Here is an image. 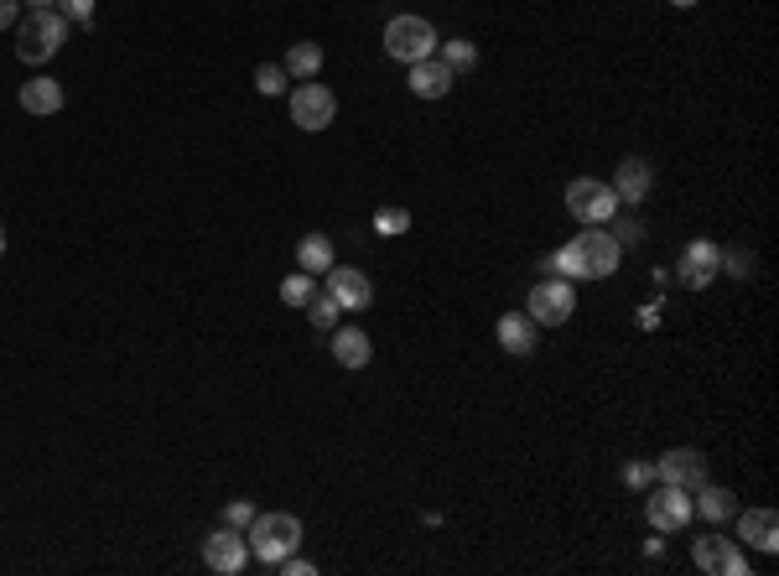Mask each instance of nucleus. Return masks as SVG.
Here are the masks:
<instances>
[{
    "mask_svg": "<svg viewBox=\"0 0 779 576\" xmlns=\"http://www.w3.org/2000/svg\"><path fill=\"white\" fill-rule=\"evenodd\" d=\"M623 260V244L614 234H603V229H582L577 239H566L557 255L546 260V270H557L566 280H603L614 276Z\"/></svg>",
    "mask_w": 779,
    "mask_h": 576,
    "instance_id": "f257e3e1",
    "label": "nucleus"
},
{
    "mask_svg": "<svg viewBox=\"0 0 779 576\" xmlns=\"http://www.w3.org/2000/svg\"><path fill=\"white\" fill-rule=\"evenodd\" d=\"M62 42H68V21H62V11H53V5L16 21V58L32 62V68H42L47 58H58Z\"/></svg>",
    "mask_w": 779,
    "mask_h": 576,
    "instance_id": "f03ea898",
    "label": "nucleus"
},
{
    "mask_svg": "<svg viewBox=\"0 0 779 576\" xmlns=\"http://www.w3.org/2000/svg\"><path fill=\"white\" fill-rule=\"evenodd\" d=\"M250 556L260 561V566H276L280 556H291L301 545V519L286 515V509H271V515H255L250 519Z\"/></svg>",
    "mask_w": 779,
    "mask_h": 576,
    "instance_id": "7ed1b4c3",
    "label": "nucleus"
},
{
    "mask_svg": "<svg viewBox=\"0 0 779 576\" xmlns=\"http://www.w3.org/2000/svg\"><path fill=\"white\" fill-rule=\"evenodd\" d=\"M644 519L655 525L660 535H676V530H686L691 525V515H697V504H691V494L686 488H676V483H650L644 488Z\"/></svg>",
    "mask_w": 779,
    "mask_h": 576,
    "instance_id": "20e7f679",
    "label": "nucleus"
},
{
    "mask_svg": "<svg viewBox=\"0 0 779 576\" xmlns=\"http://www.w3.org/2000/svg\"><path fill=\"white\" fill-rule=\"evenodd\" d=\"M566 214L577 223H587V229H603V223L619 214V198H614V187L598 177H577L572 187H566Z\"/></svg>",
    "mask_w": 779,
    "mask_h": 576,
    "instance_id": "39448f33",
    "label": "nucleus"
},
{
    "mask_svg": "<svg viewBox=\"0 0 779 576\" xmlns=\"http://www.w3.org/2000/svg\"><path fill=\"white\" fill-rule=\"evenodd\" d=\"M385 53L396 62H421L437 53V32L426 16H396L385 26Z\"/></svg>",
    "mask_w": 779,
    "mask_h": 576,
    "instance_id": "423d86ee",
    "label": "nucleus"
},
{
    "mask_svg": "<svg viewBox=\"0 0 779 576\" xmlns=\"http://www.w3.org/2000/svg\"><path fill=\"white\" fill-rule=\"evenodd\" d=\"M525 312H530L540 327H561V322H572V312H577V286L566 276L540 280L536 291H530V307H525Z\"/></svg>",
    "mask_w": 779,
    "mask_h": 576,
    "instance_id": "0eeeda50",
    "label": "nucleus"
},
{
    "mask_svg": "<svg viewBox=\"0 0 779 576\" xmlns=\"http://www.w3.org/2000/svg\"><path fill=\"white\" fill-rule=\"evenodd\" d=\"M203 561H208V572L240 576L244 566H250V540H244V530H234V525L214 530V535L203 540Z\"/></svg>",
    "mask_w": 779,
    "mask_h": 576,
    "instance_id": "6e6552de",
    "label": "nucleus"
},
{
    "mask_svg": "<svg viewBox=\"0 0 779 576\" xmlns=\"http://www.w3.org/2000/svg\"><path fill=\"white\" fill-rule=\"evenodd\" d=\"M333 115H339V100H333L328 83H301V89H291V119H297L301 130H328Z\"/></svg>",
    "mask_w": 779,
    "mask_h": 576,
    "instance_id": "1a4fd4ad",
    "label": "nucleus"
},
{
    "mask_svg": "<svg viewBox=\"0 0 779 576\" xmlns=\"http://www.w3.org/2000/svg\"><path fill=\"white\" fill-rule=\"evenodd\" d=\"M691 561H697L707 576H748V556L738 551V540L701 535L697 545H691Z\"/></svg>",
    "mask_w": 779,
    "mask_h": 576,
    "instance_id": "9d476101",
    "label": "nucleus"
},
{
    "mask_svg": "<svg viewBox=\"0 0 779 576\" xmlns=\"http://www.w3.org/2000/svg\"><path fill=\"white\" fill-rule=\"evenodd\" d=\"M676 280L686 291H707L712 280H718V244H707V239H691L676 260Z\"/></svg>",
    "mask_w": 779,
    "mask_h": 576,
    "instance_id": "9b49d317",
    "label": "nucleus"
},
{
    "mask_svg": "<svg viewBox=\"0 0 779 576\" xmlns=\"http://www.w3.org/2000/svg\"><path fill=\"white\" fill-rule=\"evenodd\" d=\"M655 483H676L686 494H697L701 483H707V458L691 452V447H676V452H665L655 462Z\"/></svg>",
    "mask_w": 779,
    "mask_h": 576,
    "instance_id": "f8f14e48",
    "label": "nucleus"
},
{
    "mask_svg": "<svg viewBox=\"0 0 779 576\" xmlns=\"http://www.w3.org/2000/svg\"><path fill=\"white\" fill-rule=\"evenodd\" d=\"M608 187H614L619 208H640V203L650 198V187H655V172H650V161H644V157H623Z\"/></svg>",
    "mask_w": 779,
    "mask_h": 576,
    "instance_id": "ddd939ff",
    "label": "nucleus"
},
{
    "mask_svg": "<svg viewBox=\"0 0 779 576\" xmlns=\"http://www.w3.org/2000/svg\"><path fill=\"white\" fill-rule=\"evenodd\" d=\"M322 291H333V301H339L343 312H364V307L375 301V286H369V276H364V270H354V265H333Z\"/></svg>",
    "mask_w": 779,
    "mask_h": 576,
    "instance_id": "4468645a",
    "label": "nucleus"
},
{
    "mask_svg": "<svg viewBox=\"0 0 779 576\" xmlns=\"http://www.w3.org/2000/svg\"><path fill=\"white\" fill-rule=\"evenodd\" d=\"M452 83H458V73H452L437 53H432V58H421V62H411V94H416V100H447V94H452Z\"/></svg>",
    "mask_w": 779,
    "mask_h": 576,
    "instance_id": "2eb2a0df",
    "label": "nucleus"
},
{
    "mask_svg": "<svg viewBox=\"0 0 779 576\" xmlns=\"http://www.w3.org/2000/svg\"><path fill=\"white\" fill-rule=\"evenodd\" d=\"M494 333H500V348H504V354L525 358V354H536V343H540V322L530 318V312H504Z\"/></svg>",
    "mask_w": 779,
    "mask_h": 576,
    "instance_id": "dca6fc26",
    "label": "nucleus"
},
{
    "mask_svg": "<svg viewBox=\"0 0 779 576\" xmlns=\"http://www.w3.org/2000/svg\"><path fill=\"white\" fill-rule=\"evenodd\" d=\"M738 519V540H748L754 551L775 556L779 551V515L775 509H748V515H733Z\"/></svg>",
    "mask_w": 779,
    "mask_h": 576,
    "instance_id": "f3484780",
    "label": "nucleus"
},
{
    "mask_svg": "<svg viewBox=\"0 0 779 576\" xmlns=\"http://www.w3.org/2000/svg\"><path fill=\"white\" fill-rule=\"evenodd\" d=\"M21 110H26V115H58L62 110V83L47 79V73H42V79H26L21 83Z\"/></svg>",
    "mask_w": 779,
    "mask_h": 576,
    "instance_id": "a211bd4d",
    "label": "nucleus"
},
{
    "mask_svg": "<svg viewBox=\"0 0 779 576\" xmlns=\"http://www.w3.org/2000/svg\"><path fill=\"white\" fill-rule=\"evenodd\" d=\"M333 358H339L343 369H364L375 348H369V333L364 327H333Z\"/></svg>",
    "mask_w": 779,
    "mask_h": 576,
    "instance_id": "6ab92c4d",
    "label": "nucleus"
},
{
    "mask_svg": "<svg viewBox=\"0 0 779 576\" xmlns=\"http://www.w3.org/2000/svg\"><path fill=\"white\" fill-rule=\"evenodd\" d=\"M297 265L307 270V276H328V270H333V239H328V234H307L297 244Z\"/></svg>",
    "mask_w": 779,
    "mask_h": 576,
    "instance_id": "aec40b11",
    "label": "nucleus"
},
{
    "mask_svg": "<svg viewBox=\"0 0 779 576\" xmlns=\"http://www.w3.org/2000/svg\"><path fill=\"white\" fill-rule=\"evenodd\" d=\"M697 509L707 515V525H722V519L738 515V498L728 494V488H718V483H701V488H697Z\"/></svg>",
    "mask_w": 779,
    "mask_h": 576,
    "instance_id": "412c9836",
    "label": "nucleus"
},
{
    "mask_svg": "<svg viewBox=\"0 0 779 576\" xmlns=\"http://www.w3.org/2000/svg\"><path fill=\"white\" fill-rule=\"evenodd\" d=\"M286 79H318V68H322V47L318 42H291V53H286Z\"/></svg>",
    "mask_w": 779,
    "mask_h": 576,
    "instance_id": "4be33fe9",
    "label": "nucleus"
},
{
    "mask_svg": "<svg viewBox=\"0 0 779 576\" xmlns=\"http://www.w3.org/2000/svg\"><path fill=\"white\" fill-rule=\"evenodd\" d=\"M301 312H307V322H312L318 333H333V327H339V318H343V307L333 301V291H322V286H318V297L307 301Z\"/></svg>",
    "mask_w": 779,
    "mask_h": 576,
    "instance_id": "5701e85b",
    "label": "nucleus"
},
{
    "mask_svg": "<svg viewBox=\"0 0 779 576\" xmlns=\"http://www.w3.org/2000/svg\"><path fill=\"white\" fill-rule=\"evenodd\" d=\"M442 62L452 68V73H468V68H479V47L468 37H452V42H442Z\"/></svg>",
    "mask_w": 779,
    "mask_h": 576,
    "instance_id": "b1692460",
    "label": "nucleus"
},
{
    "mask_svg": "<svg viewBox=\"0 0 779 576\" xmlns=\"http://www.w3.org/2000/svg\"><path fill=\"white\" fill-rule=\"evenodd\" d=\"M312 297H318V280L307 276V270H297V276L280 280V301H286V307H307Z\"/></svg>",
    "mask_w": 779,
    "mask_h": 576,
    "instance_id": "393cba45",
    "label": "nucleus"
},
{
    "mask_svg": "<svg viewBox=\"0 0 779 576\" xmlns=\"http://www.w3.org/2000/svg\"><path fill=\"white\" fill-rule=\"evenodd\" d=\"M718 270L748 280V276H754V250H743V244H733V250H718Z\"/></svg>",
    "mask_w": 779,
    "mask_h": 576,
    "instance_id": "a878e982",
    "label": "nucleus"
},
{
    "mask_svg": "<svg viewBox=\"0 0 779 576\" xmlns=\"http://www.w3.org/2000/svg\"><path fill=\"white\" fill-rule=\"evenodd\" d=\"M255 89H260V94H271V100H276V94H286V68H280V62H260V68H255Z\"/></svg>",
    "mask_w": 779,
    "mask_h": 576,
    "instance_id": "bb28decb",
    "label": "nucleus"
},
{
    "mask_svg": "<svg viewBox=\"0 0 779 576\" xmlns=\"http://www.w3.org/2000/svg\"><path fill=\"white\" fill-rule=\"evenodd\" d=\"M623 483L629 488H650L655 483V462H623Z\"/></svg>",
    "mask_w": 779,
    "mask_h": 576,
    "instance_id": "cd10ccee",
    "label": "nucleus"
},
{
    "mask_svg": "<svg viewBox=\"0 0 779 576\" xmlns=\"http://www.w3.org/2000/svg\"><path fill=\"white\" fill-rule=\"evenodd\" d=\"M250 519H255V504H244V498L224 504V525H234V530H250Z\"/></svg>",
    "mask_w": 779,
    "mask_h": 576,
    "instance_id": "c85d7f7f",
    "label": "nucleus"
},
{
    "mask_svg": "<svg viewBox=\"0 0 779 576\" xmlns=\"http://www.w3.org/2000/svg\"><path fill=\"white\" fill-rule=\"evenodd\" d=\"M375 229H380V234H405V229H411V214H400V208H385L380 219H375Z\"/></svg>",
    "mask_w": 779,
    "mask_h": 576,
    "instance_id": "c756f323",
    "label": "nucleus"
},
{
    "mask_svg": "<svg viewBox=\"0 0 779 576\" xmlns=\"http://www.w3.org/2000/svg\"><path fill=\"white\" fill-rule=\"evenodd\" d=\"M58 5H62V21H79V26L94 21V0H58Z\"/></svg>",
    "mask_w": 779,
    "mask_h": 576,
    "instance_id": "7c9ffc66",
    "label": "nucleus"
},
{
    "mask_svg": "<svg viewBox=\"0 0 779 576\" xmlns=\"http://www.w3.org/2000/svg\"><path fill=\"white\" fill-rule=\"evenodd\" d=\"M276 572L280 576H318V566H312V561H297V551H291V556L276 561Z\"/></svg>",
    "mask_w": 779,
    "mask_h": 576,
    "instance_id": "2f4dec72",
    "label": "nucleus"
},
{
    "mask_svg": "<svg viewBox=\"0 0 779 576\" xmlns=\"http://www.w3.org/2000/svg\"><path fill=\"white\" fill-rule=\"evenodd\" d=\"M16 21H21V0H0V32L16 26Z\"/></svg>",
    "mask_w": 779,
    "mask_h": 576,
    "instance_id": "473e14b6",
    "label": "nucleus"
},
{
    "mask_svg": "<svg viewBox=\"0 0 779 576\" xmlns=\"http://www.w3.org/2000/svg\"><path fill=\"white\" fill-rule=\"evenodd\" d=\"M26 5H32V11H47V5H53V0H26Z\"/></svg>",
    "mask_w": 779,
    "mask_h": 576,
    "instance_id": "72a5a7b5",
    "label": "nucleus"
},
{
    "mask_svg": "<svg viewBox=\"0 0 779 576\" xmlns=\"http://www.w3.org/2000/svg\"><path fill=\"white\" fill-rule=\"evenodd\" d=\"M671 5H680V11H691V5H697V0H671Z\"/></svg>",
    "mask_w": 779,
    "mask_h": 576,
    "instance_id": "f704fd0d",
    "label": "nucleus"
},
{
    "mask_svg": "<svg viewBox=\"0 0 779 576\" xmlns=\"http://www.w3.org/2000/svg\"><path fill=\"white\" fill-rule=\"evenodd\" d=\"M0 255H5V229H0Z\"/></svg>",
    "mask_w": 779,
    "mask_h": 576,
    "instance_id": "c9c22d12",
    "label": "nucleus"
}]
</instances>
